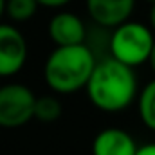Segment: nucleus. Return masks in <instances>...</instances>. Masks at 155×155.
I'll use <instances>...</instances> for the list:
<instances>
[{
	"label": "nucleus",
	"instance_id": "nucleus-1",
	"mask_svg": "<svg viewBox=\"0 0 155 155\" xmlns=\"http://www.w3.org/2000/svg\"><path fill=\"white\" fill-rule=\"evenodd\" d=\"M85 92L97 110L107 114L123 112L139 97L135 71L112 56L97 60Z\"/></svg>",
	"mask_w": 155,
	"mask_h": 155
},
{
	"label": "nucleus",
	"instance_id": "nucleus-2",
	"mask_svg": "<svg viewBox=\"0 0 155 155\" xmlns=\"http://www.w3.org/2000/svg\"><path fill=\"white\" fill-rule=\"evenodd\" d=\"M97 58L85 45L56 47L43 65V79L56 94H74L85 90L96 69Z\"/></svg>",
	"mask_w": 155,
	"mask_h": 155
},
{
	"label": "nucleus",
	"instance_id": "nucleus-3",
	"mask_svg": "<svg viewBox=\"0 0 155 155\" xmlns=\"http://www.w3.org/2000/svg\"><path fill=\"white\" fill-rule=\"evenodd\" d=\"M155 45L153 29L141 22H124L112 29L110 41V56L117 61L135 69L146 61H150L152 51Z\"/></svg>",
	"mask_w": 155,
	"mask_h": 155
},
{
	"label": "nucleus",
	"instance_id": "nucleus-4",
	"mask_svg": "<svg viewBox=\"0 0 155 155\" xmlns=\"http://www.w3.org/2000/svg\"><path fill=\"white\" fill-rule=\"evenodd\" d=\"M35 92L22 83H7L0 87V128H20L35 119Z\"/></svg>",
	"mask_w": 155,
	"mask_h": 155
},
{
	"label": "nucleus",
	"instance_id": "nucleus-5",
	"mask_svg": "<svg viewBox=\"0 0 155 155\" xmlns=\"http://www.w3.org/2000/svg\"><path fill=\"white\" fill-rule=\"evenodd\" d=\"M27 61L25 36L11 24L0 22V78L18 74Z\"/></svg>",
	"mask_w": 155,
	"mask_h": 155
},
{
	"label": "nucleus",
	"instance_id": "nucleus-6",
	"mask_svg": "<svg viewBox=\"0 0 155 155\" xmlns=\"http://www.w3.org/2000/svg\"><path fill=\"white\" fill-rule=\"evenodd\" d=\"M85 4L90 20L108 29L128 22L135 7V0H85Z\"/></svg>",
	"mask_w": 155,
	"mask_h": 155
},
{
	"label": "nucleus",
	"instance_id": "nucleus-7",
	"mask_svg": "<svg viewBox=\"0 0 155 155\" xmlns=\"http://www.w3.org/2000/svg\"><path fill=\"white\" fill-rule=\"evenodd\" d=\"M49 36L56 47L67 45H79L85 43L87 38V25L85 22L69 11L56 13L49 22Z\"/></svg>",
	"mask_w": 155,
	"mask_h": 155
},
{
	"label": "nucleus",
	"instance_id": "nucleus-8",
	"mask_svg": "<svg viewBox=\"0 0 155 155\" xmlns=\"http://www.w3.org/2000/svg\"><path fill=\"white\" fill-rule=\"evenodd\" d=\"M139 144L123 128L108 126L92 141V155H137Z\"/></svg>",
	"mask_w": 155,
	"mask_h": 155
},
{
	"label": "nucleus",
	"instance_id": "nucleus-9",
	"mask_svg": "<svg viewBox=\"0 0 155 155\" xmlns=\"http://www.w3.org/2000/svg\"><path fill=\"white\" fill-rule=\"evenodd\" d=\"M110 41H112V29L103 27L96 22H92V25L87 27L85 45L92 51V54L97 60L110 56Z\"/></svg>",
	"mask_w": 155,
	"mask_h": 155
},
{
	"label": "nucleus",
	"instance_id": "nucleus-10",
	"mask_svg": "<svg viewBox=\"0 0 155 155\" xmlns=\"http://www.w3.org/2000/svg\"><path fill=\"white\" fill-rule=\"evenodd\" d=\"M137 110H139V117L143 121V124L155 132V79L148 81L137 97Z\"/></svg>",
	"mask_w": 155,
	"mask_h": 155
},
{
	"label": "nucleus",
	"instance_id": "nucleus-11",
	"mask_svg": "<svg viewBox=\"0 0 155 155\" xmlns=\"http://www.w3.org/2000/svg\"><path fill=\"white\" fill-rule=\"evenodd\" d=\"M63 114V105L56 96H40L35 107V119L40 123H54Z\"/></svg>",
	"mask_w": 155,
	"mask_h": 155
},
{
	"label": "nucleus",
	"instance_id": "nucleus-12",
	"mask_svg": "<svg viewBox=\"0 0 155 155\" xmlns=\"http://www.w3.org/2000/svg\"><path fill=\"white\" fill-rule=\"evenodd\" d=\"M38 2L36 0H7L5 4V15L13 20V22H27L31 20L36 11H38Z\"/></svg>",
	"mask_w": 155,
	"mask_h": 155
},
{
	"label": "nucleus",
	"instance_id": "nucleus-13",
	"mask_svg": "<svg viewBox=\"0 0 155 155\" xmlns=\"http://www.w3.org/2000/svg\"><path fill=\"white\" fill-rule=\"evenodd\" d=\"M40 5H43V7H51V9H58V7H63V5H67L71 0H36Z\"/></svg>",
	"mask_w": 155,
	"mask_h": 155
},
{
	"label": "nucleus",
	"instance_id": "nucleus-14",
	"mask_svg": "<svg viewBox=\"0 0 155 155\" xmlns=\"http://www.w3.org/2000/svg\"><path fill=\"white\" fill-rule=\"evenodd\" d=\"M137 155H155V143H150V144H143V146H139Z\"/></svg>",
	"mask_w": 155,
	"mask_h": 155
},
{
	"label": "nucleus",
	"instance_id": "nucleus-15",
	"mask_svg": "<svg viewBox=\"0 0 155 155\" xmlns=\"http://www.w3.org/2000/svg\"><path fill=\"white\" fill-rule=\"evenodd\" d=\"M150 25H152V29H153V33H155V4L150 9Z\"/></svg>",
	"mask_w": 155,
	"mask_h": 155
},
{
	"label": "nucleus",
	"instance_id": "nucleus-16",
	"mask_svg": "<svg viewBox=\"0 0 155 155\" xmlns=\"http://www.w3.org/2000/svg\"><path fill=\"white\" fill-rule=\"evenodd\" d=\"M150 67H152V71H153V74H155V45H153V51H152V56H150Z\"/></svg>",
	"mask_w": 155,
	"mask_h": 155
},
{
	"label": "nucleus",
	"instance_id": "nucleus-17",
	"mask_svg": "<svg viewBox=\"0 0 155 155\" xmlns=\"http://www.w3.org/2000/svg\"><path fill=\"white\" fill-rule=\"evenodd\" d=\"M5 4H7V0H0V20H2V16L5 13Z\"/></svg>",
	"mask_w": 155,
	"mask_h": 155
},
{
	"label": "nucleus",
	"instance_id": "nucleus-18",
	"mask_svg": "<svg viewBox=\"0 0 155 155\" xmlns=\"http://www.w3.org/2000/svg\"><path fill=\"white\" fill-rule=\"evenodd\" d=\"M146 2H148V4H152V5L155 4V0H146Z\"/></svg>",
	"mask_w": 155,
	"mask_h": 155
}]
</instances>
